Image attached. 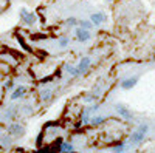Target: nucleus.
<instances>
[{
	"instance_id": "8",
	"label": "nucleus",
	"mask_w": 155,
	"mask_h": 153,
	"mask_svg": "<svg viewBox=\"0 0 155 153\" xmlns=\"http://www.w3.org/2000/svg\"><path fill=\"white\" fill-rule=\"evenodd\" d=\"M59 153H74V145L70 141H61L59 144Z\"/></svg>"
},
{
	"instance_id": "4",
	"label": "nucleus",
	"mask_w": 155,
	"mask_h": 153,
	"mask_svg": "<svg viewBox=\"0 0 155 153\" xmlns=\"http://www.w3.org/2000/svg\"><path fill=\"white\" fill-rule=\"evenodd\" d=\"M90 65H92V59H90L88 56H84V57H81V60L78 62V67H76V70H78V74H84L88 68H90Z\"/></svg>"
},
{
	"instance_id": "18",
	"label": "nucleus",
	"mask_w": 155,
	"mask_h": 153,
	"mask_svg": "<svg viewBox=\"0 0 155 153\" xmlns=\"http://www.w3.org/2000/svg\"><path fill=\"white\" fill-rule=\"evenodd\" d=\"M124 150H126V145L123 142H116L113 147V153H123Z\"/></svg>"
},
{
	"instance_id": "2",
	"label": "nucleus",
	"mask_w": 155,
	"mask_h": 153,
	"mask_svg": "<svg viewBox=\"0 0 155 153\" xmlns=\"http://www.w3.org/2000/svg\"><path fill=\"white\" fill-rule=\"evenodd\" d=\"M8 135L11 138H20L25 135V127L19 122H12L9 127H8Z\"/></svg>"
},
{
	"instance_id": "22",
	"label": "nucleus",
	"mask_w": 155,
	"mask_h": 153,
	"mask_svg": "<svg viewBox=\"0 0 155 153\" xmlns=\"http://www.w3.org/2000/svg\"><path fill=\"white\" fill-rule=\"evenodd\" d=\"M107 2H112V0H107Z\"/></svg>"
},
{
	"instance_id": "3",
	"label": "nucleus",
	"mask_w": 155,
	"mask_h": 153,
	"mask_svg": "<svg viewBox=\"0 0 155 153\" xmlns=\"http://www.w3.org/2000/svg\"><path fill=\"white\" fill-rule=\"evenodd\" d=\"M20 19L25 25H28V27H33V25L37 22V17L36 14H33V12H28L27 8H22L20 9Z\"/></svg>"
},
{
	"instance_id": "11",
	"label": "nucleus",
	"mask_w": 155,
	"mask_h": 153,
	"mask_svg": "<svg viewBox=\"0 0 155 153\" xmlns=\"http://www.w3.org/2000/svg\"><path fill=\"white\" fill-rule=\"evenodd\" d=\"M51 97H53V90H51V88H44V90H41V93H39L41 102H50Z\"/></svg>"
},
{
	"instance_id": "7",
	"label": "nucleus",
	"mask_w": 155,
	"mask_h": 153,
	"mask_svg": "<svg viewBox=\"0 0 155 153\" xmlns=\"http://www.w3.org/2000/svg\"><path fill=\"white\" fill-rule=\"evenodd\" d=\"M115 108H116V111H118V114H120L121 118H124V119H127V121H130V119L134 118V114L130 113V110H129L127 107H124V105L118 104Z\"/></svg>"
},
{
	"instance_id": "19",
	"label": "nucleus",
	"mask_w": 155,
	"mask_h": 153,
	"mask_svg": "<svg viewBox=\"0 0 155 153\" xmlns=\"http://www.w3.org/2000/svg\"><path fill=\"white\" fill-rule=\"evenodd\" d=\"M78 22H79V20H78L76 17H68V19L65 20V27H76Z\"/></svg>"
},
{
	"instance_id": "5",
	"label": "nucleus",
	"mask_w": 155,
	"mask_h": 153,
	"mask_svg": "<svg viewBox=\"0 0 155 153\" xmlns=\"http://www.w3.org/2000/svg\"><path fill=\"white\" fill-rule=\"evenodd\" d=\"M74 37H76L78 42H87V40H90V37H92V33L78 27L76 31H74Z\"/></svg>"
},
{
	"instance_id": "16",
	"label": "nucleus",
	"mask_w": 155,
	"mask_h": 153,
	"mask_svg": "<svg viewBox=\"0 0 155 153\" xmlns=\"http://www.w3.org/2000/svg\"><path fill=\"white\" fill-rule=\"evenodd\" d=\"M11 141H12V138L9 135H5V136H2V139H0V145L2 147H9Z\"/></svg>"
},
{
	"instance_id": "12",
	"label": "nucleus",
	"mask_w": 155,
	"mask_h": 153,
	"mask_svg": "<svg viewBox=\"0 0 155 153\" xmlns=\"http://www.w3.org/2000/svg\"><path fill=\"white\" fill-rule=\"evenodd\" d=\"M16 107H6L5 108V111H3V119L5 121H9V119H14L16 118V114H17V108Z\"/></svg>"
},
{
	"instance_id": "17",
	"label": "nucleus",
	"mask_w": 155,
	"mask_h": 153,
	"mask_svg": "<svg viewBox=\"0 0 155 153\" xmlns=\"http://www.w3.org/2000/svg\"><path fill=\"white\" fill-rule=\"evenodd\" d=\"M68 43H70V39H68L67 36H64V37H61V39H59V48H67Z\"/></svg>"
},
{
	"instance_id": "13",
	"label": "nucleus",
	"mask_w": 155,
	"mask_h": 153,
	"mask_svg": "<svg viewBox=\"0 0 155 153\" xmlns=\"http://www.w3.org/2000/svg\"><path fill=\"white\" fill-rule=\"evenodd\" d=\"M104 122H106V116H99V114H96V116H92V118H90L88 125H92V127H98V125L104 124Z\"/></svg>"
},
{
	"instance_id": "14",
	"label": "nucleus",
	"mask_w": 155,
	"mask_h": 153,
	"mask_svg": "<svg viewBox=\"0 0 155 153\" xmlns=\"http://www.w3.org/2000/svg\"><path fill=\"white\" fill-rule=\"evenodd\" d=\"M78 25H79V28L87 30V31H92V28L95 27V25L90 22V19H81L79 22H78Z\"/></svg>"
},
{
	"instance_id": "10",
	"label": "nucleus",
	"mask_w": 155,
	"mask_h": 153,
	"mask_svg": "<svg viewBox=\"0 0 155 153\" xmlns=\"http://www.w3.org/2000/svg\"><path fill=\"white\" fill-rule=\"evenodd\" d=\"M138 84V78L137 76H134V78H127L121 82V87L124 88V90H130V88H134L135 85Z\"/></svg>"
},
{
	"instance_id": "9",
	"label": "nucleus",
	"mask_w": 155,
	"mask_h": 153,
	"mask_svg": "<svg viewBox=\"0 0 155 153\" xmlns=\"http://www.w3.org/2000/svg\"><path fill=\"white\" fill-rule=\"evenodd\" d=\"M25 93H27V88H25L23 85H19V87H16L14 90H12V93H11V99H12V100L22 99V97L25 96Z\"/></svg>"
},
{
	"instance_id": "15",
	"label": "nucleus",
	"mask_w": 155,
	"mask_h": 153,
	"mask_svg": "<svg viewBox=\"0 0 155 153\" xmlns=\"http://www.w3.org/2000/svg\"><path fill=\"white\" fill-rule=\"evenodd\" d=\"M64 70H65V73H68L70 76H73V78H76V76H79V74H78L76 67L70 65V63H65V65H64Z\"/></svg>"
},
{
	"instance_id": "20",
	"label": "nucleus",
	"mask_w": 155,
	"mask_h": 153,
	"mask_svg": "<svg viewBox=\"0 0 155 153\" xmlns=\"http://www.w3.org/2000/svg\"><path fill=\"white\" fill-rule=\"evenodd\" d=\"M84 100L87 102V104H92V102H95V100H96V96H95L93 93H88V94H85V96H84Z\"/></svg>"
},
{
	"instance_id": "1",
	"label": "nucleus",
	"mask_w": 155,
	"mask_h": 153,
	"mask_svg": "<svg viewBox=\"0 0 155 153\" xmlns=\"http://www.w3.org/2000/svg\"><path fill=\"white\" fill-rule=\"evenodd\" d=\"M147 130H149V125H147V124H141L138 129H137V132L130 136V142H132V144H140V142L144 139Z\"/></svg>"
},
{
	"instance_id": "21",
	"label": "nucleus",
	"mask_w": 155,
	"mask_h": 153,
	"mask_svg": "<svg viewBox=\"0 0 155 153\" xmlns=\"http://www.w3.org/2000/svg\"><path fill=\"white\" fill-rule=\"evenodd\" d=\"M5 88H8V90H11V88H14V81H6Z\"/></svg>"
},
{
	"instance_id": "6",
	"label": "nucleus",
	"mask_w": 155,
	"mask_h": 153,
	"mask_svg": "<svg viewBox=\"0 0 155 153\" xmlns=\"http://www.w3.org/2000/svg\"><path fill=\"white\" fill-rule=\"evenodd\" d=\"M107 20V16L104 12H93L92 16H90V22H92L95 27H99L101 23H104Z\"/></svg>"
}]
</instances>
